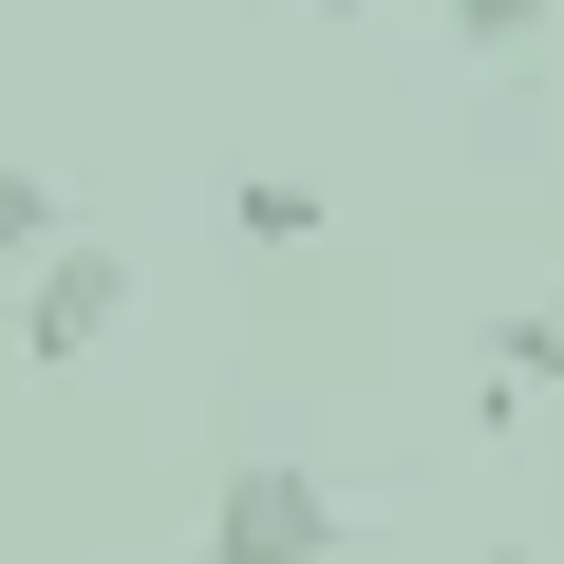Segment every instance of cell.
I'll use <instances>...</instances> for the list:
<instances>
[{"instance_id":"obj_1","label":"cell","mask_w":564,"mask_h":564,"mask_svg":"<svg viewBox=\"0 0 564 564\" xmlns=\"http://www.w3.org/2000/svg\"><path fill=\"white\" fill-rule=\"evenodd\" d=\"M0 302H20V358L39 377H95L113 339H132V245H95V226H57L20 282H0Z\"/></svg>"},{"instance_id":"obj_2","label":"cell","mask_w":564,"mask_h":564,"mask_svg":"<svg viewBox=\"0 0 564 564\" xmlns=\"http://www.w3.org/2000/svg\"><path fill=\"white\" fill-rule=\"evenodd\" d=\"M207 564H339V489L282 470V452H245V470L207 489Z\"/></svg>"},{"instance_id":"obj_3","label":"cell","mask_w":564,"mask_h":564,"mask_svg":"<svg viewBox=\"0 0 564 564\" xmlns=\"http://www.w3.org/2000/svg\"><path fill=\"white\" fill-rule=\"evenodd\" d=\"M226 226L282 263V245H321V188H302V170H245V188H226Z\"/></svg>"},{"instance_id":"obj_4","label":"cell","mask_w":564,"mask_h":564,"mask_svg":"<svg viewBox=\"0 0 564 564\" xmlns=\"http://www.w3.org/2000/svg\"><path fill=\"white\" fill-rule=\"evenodd\" d=\"M545 20H564V0H433V39H452V57H527Z\"/></svg>"},{"instance_id":"obj_5","label":"cell","mask_w":564,"mask_h":564,"mask_svg":"<svg viewBox=\"0 0 564 564\" xmlns=\"http://www.w3.org/2000/svg\"><path fill=\"white\" fill-rule=\"evenodd\" d=\"M39 245H57V188H39V170H0V282H20Z\"/></svg>"},{"instance_id":"obj_6","label":"cell","mask_w":564,"mask_h":564,"mask_svg":"<svg viewBox=\"0 0 564 564\" xmlns=\"http://www.w3.org/2000/svg\"><path fill=\"white\" fill-rule=\"evenodd\" d=\"M489 377H527V395H564V302H527V321H508V358H489Z\"/></svg>"}]
</instances>
